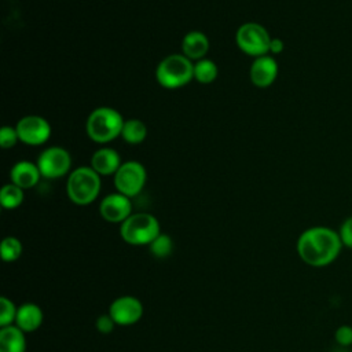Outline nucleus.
I'll use <instances>...</instances> for the list:
<instances>
[{"instance_id":"obj_25","label":"nucleus","mask_w":352,"mask_h":352,"mask_svg":"<svg viewBox=\"0 0 352 352\" xmlns=\"http://www.w3.org/2000/svg\"><path fill=\"white\" fill-rule=\"evenodd\" d=\"M334 338H336V342L341 346L352 345V326L341 324L340 327H337L334 333Z\"/></svg>"},{"instance_id":"obj_24","label":"nucleus","mask_w":352,"mask_h":352,"mask_svg":"<svg viewBox=\"0 0 352 352\" xmlns=\"http://www.w3.org/2000/svg\"><path fill=\"white\" fill-rule=\"evenodd\" d=\"M19 140L18 138V132L16 128L10 126V125H4L0 131V146L3 148H10L12 146H15V143Z\"/></svg>"},{"instance_id":"obj_21","label":"nucleus","mask_w":352,"mask_h":352,"mask_svg":"<svg viewBox=\"0 0 352 352\" xmlns=\"http://www.w3.org/2000/svg\"><path fill=\"white\" fill-rule=\"evenodd\" d=\"M22 242L15 236H6L0 246V254L4 261H15L22 254Z\"/></svg>"},{"instance_id":"obj_20","label":"nucleus","mask_w":352,"mask_h":352,"mask_svg":"<svg viewBox=\"0 0 352 352\" xmlns=\"http://www.w3.org/2000/svg\"><path fill=\"white\" fill-rule=\"evenodd\" d=\"M23 188L14 183L3 186L0 191V202L4 209H15L23 202Z\"/></svg>"},{"instance_id":"obj_12","label":"nucleus","mask_w":352,"mask_h":352,"mask_svg":"<svg viewBox=\"0 0 352 352\" xmlns=\"http://www.w3.org/2000/svg\"><path fill=\"white\" fill-rule=\"evenodd\" d=\"M250 81L258 88H267L274 84L278 77V63L271 55L254 58L250 65Z\"/></svg>"},{"instance_id":"obj_18","label":"nucleus","mask_w":352,"mask_h":352,"mask_svg":"<svg viewBox=\"0 0 352 352\" xmlns=\"http://www.w3.org/2000/svg\"><path fill=\"white\" fill-rule=\"evenodd\" d=\"M146 136H147V126L143 121H140L138 118L125 120L122 132H121V138L126 143L139 144L146 139Z\"/></svg>"},{"instance_id":"obj_4","label":"nucleus","mask_w":352,"mask_h":352,"mask_svg":"<svg viewBox=\"0 0 352 352\" xmlns=\"http://www.w3.org/2000/svg\"><path fill=\"white\" fill-rule=\"evenodd\" d=\"M155 78L166 89L182 88L194 78V63L183 54L168 55L158 63Z\"/></svg>"},{"instance_id":"obj_16","label":"nucleus","mask_w":352,"mask_h":352,"mask_svg":"<svg viewBox=\"0 0 352 352\" xmlns=\"http://www.w3.org/2000/svg\"><path fill=\"white\" fill-rule=\"evenodd\" d=\"M43 323V311L37 304L25 302L18 307L15 326H18L25 333H32L37 330Z\"/></svg>"},{"instance_id":"obj_19","label":"nucleus","mask_w":352,"mask_h":352,"mask_svg":"<svg viewBox=\"0 0 352 352\" xmlns=\"http://www.w3.org/2000/svg\"><path fill=\"white\" fill-rule=\"evenodd\" d=\"M217 65L208 58L199 59L194 63V78L201 84H210L217 78Z\"/></svg>"},{"instance_id":"obj_9","label":"nucleus","mask_w":352,"mask_h":352,"mask_svg":"<svg viewBox=\"0 0 352 352\" xmlns=\"http://www.w3.org/2000/svg\"><path fill=\"white\" fill-rule=\"evenodd\" d=\"M15 128L19 140L29 146L44 144L51 136L50 122L40 116H25L16 122Z\"/></svg>"},{"instance_id":"obj_10","label":"nucleus","mask_w":352,"mask_h":352,"mask_svg":"<svg viewBox=\"0 0 352 352\" xmlns=\"http://www.w3.org/2000/svg\"><path fill=\"white\" fill-rule=\"evenodd\" d=\"M109 315L113 318L116 324L129 326L139 322L142 318L143 304L136 297L121 296L110 304Z\"/></svg>"},{"instance_id":"obj_28","label":"nucleus","mask_w":352,"mask_h":352,"mask_svg":"<svg viewBox=\"0 0 352 352\" xmlns=\"http://www.w3.org/2000/svg\"><path fill=\"white\" fill-rule=\"evenodd\" d=\"M283 47H285V43L280 38H278V37L271 38V43H270V52L271 54H275V55L280 54L283 51Z\"/></svg>"},{"instance_id":"obj_3","label":"nucleus","mask_w":352,"mask_h":352,"mask_svg":"<svg viewBox=\"0 0 352 352\" xmlns=\"http://www.w3.org/2000/svg\"><path fill=\"white\" fill-rule=\"evenodd\" d=\"M102 182L91 166H78L69 173L66 182V192L69 199L76 205L92 204L100 192Z\"/></svg>"},{"instance_id":"obj_17","label":"nucleus","mask_w":352,"mask_h":352,"mask_svg":"<svg viewBox=\"0 0 352 352\" xmlns=\"http://www.w3.org/2000/svg\"><path fill=\"white\" fill-rule=\"evenodd\" d=\"M26 340L25 331L18 326L10 324L0 330V352H25Z\"/></svg>"},{"instance_id":"obj_15","label":"nucleus","mask_w":352,"mask_h":352,"mask_svg":"<svg viewBox=\"0 0 352 352\" xmlns=\"http://www.w3.org/2000/svg\"><path fill=\"white\" fill-rule=\"evenodd\" d=\"M209 38L205 33L192 30L188 32L182 40V54L191 60L204 59L209 51Z\"/></svg>"},{"instance_id":"obj_2","label":"nucleus","mask_w":352,"mask_h":352,"mask_svg":"<svg viewBox=\"0 0 352 352\" xmlns=\"http://www.w3.org/2000/svg\"><path fill=\"white\" fill-rule=\"evenodd\" d=\"M125 120L116 109L102 106L91 111L87 118V135L95 143H109L121 136Z\"/></svg>"},{"instance_id":"obj_11","label":"nucleus","mask_w":352,"mask_h":352,"mask_svg":"<svg viewBox=\"0 0 352 352\" xmlns=\"http://www.w3.org/2000/svg\"><path fill=\"white\" fill-rule=\"evenodd\" d=\"M99 212L109 223H122L132 214L131 198L121 192L109 194L100 201Z\"/></svg>"},{"instance_id":"obj_27","label":"nucleus","mask_w":352,"mask_h":352,"mask_svg":"<svg viewBox=\"0 0 352 352\" xmlns=\"http://www.w3.org/2000/svg\"><path fill=\"white\" fill-rule=\"evenodd\" d=\"M114 326H116V322L113 320V318H111L109 314L100 315V316H98L96 320H95V327H96V330H98L99 333H102V334H109V333H111L113 329H114Z\"/></svg>"},{"instance_id":"obj_14","label":"nucleus","mask_w":352,"mask_h":352,"mask_svg":"<svg viewBox=\"0 0 352 352\" xmlns=\"http://www.w3.org/2000/svg\"><path fill=\"white\" fill-rule=\"evenodd\" d=\"M40 177L41 173L37 164H33L30 161H19L10 170L11 183L16 184L23 190L34 187L38 183Z\"/></svg>"},{"instance_id":"obj_13","label":"nucleus","mask_w":352,"mask_h":352,"mask_svg":"<svg viewBox=\"0 0 352 352\" xmlns=\"http://www.w3.org/2000/svg\"><path fill=\"white\" fill-rule=\"evenodd\" d=\"M120 154L110 147H103L96 150L91 158V168L100 176L116 175L118 168L121 166Z\"/></svg>"},{"instance_id":"obj_23","label":"nucleus","mask_w":352,"mask_h":352,"mask_svg":"<svg viewBox=\"0 0 352 352\" xmlns=\"http://www.w3.org/2000/svg\"><path fill=\"white\" fill-rule=\"evenodd\" d=\"M16 311L18 308L10 298L4 296L0 297V326L6 327L12 324L16 318Z\"/></svg>"},{"instance_id":"obj_26","label":"nucleus","mask_w":352,"mask_h":352,"mask_svg":"<svg viewBox=\"0 0 352 352\" xmlns=\"http://www.w3.org/2000/svg\"><path fill=\"white\" fill-rule=\"evenodd\" d=\"M338 235L341 238L342 246L352 249V216L345 219L338 230Z\"/></svg>"},{"instance_id":"obj_8","label":"nucleus","mask_w":352,"mask_h":352,"mask_svg":"<svg viewBox=\"0 0 352 352\" xmlns=\"http://www.w3.org/2000/svg\"><path fill=\"white\" fill-rule=\"evenodd\" d=\"M36 164L40 169L41 177L58 179L69 173L72 166V157L66 148L52 146L40 153Z\"/></svg>"},{"instance_id":"obj_5","label":"nucleus","mask_w":352,"mask_h":352,"mask_svg":"<svg viewBox=\"0 0 352 352\" xmlns=\"http://www.w3.org/2000/svg\"><path fill=\"white\" fill-rule=\"evenodd\" d=\"M120 234L121 238L129 245L148 246L161 234V228L155 216L146 212H139L132 213L125 221L121 223Z\"/></svg>"},{"instance_id":"obj_7","label":"nucleus","mask_w":352,"mask_h":352,"mask_svg":"<svg viewBox=\"0 0 352 352\" xmlns=\"http://www.w3.org/2000/svg\"><path fill=\"white\" fill-rule=\"evenodd\" d=\"M147 180L146 168L138 161H125L114 175V186L117 192L129 198L138 195Z\"/></svg>"},{"instance_id":"obj_6","label":"nucleus","mask_w":352,"mask_h":352,"mask_svg":"<svg viewBox=\"0 0 352 352\" xmlns=\"http://www.w3.org/2000/svg\"><path fill=\"white\" fill-rule=\"evenodd\" d=\"M271 36L268 30L256 22H246L241 25L235 33L238 48L249 56H263L270 52Z\"/></svg>"},{"instance_id":"obj_22","label":"nucleus","mask_w":352,"mask_h":352,"mask_svg":"<svg viewBox=\"0 0 352 352\" xmlns=\"http://www.w3.org/2000/svg\"><path fill=\"white\" fill-rule=\"evenodd\" d=\"M150 253L157 258H165L170 256L173 250V241L166 234H160L150 245H148Z\"/></svg>"},{"instance_id":"obj_1","label":"nucleus","mask_w":352,"mask_h":352,"mask_svg":"<svg viewBox=\"0 0 352 352\" xmlns=\"http://www.w3.org/2000/svg\"><path fill=\"white\" fill-rule=\"evenodd\" d=\"M342 242L337 231L324 226H315L301 232L297 239L300 258L311 267H326L340 254Z\"/></svg>"}]
</instances>
